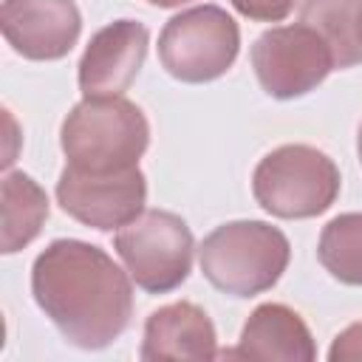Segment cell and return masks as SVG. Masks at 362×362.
Returning a JSON list of instances; mask_svg holds the SVG:
<instances>
[{
	"mask_svg": "<svg viewBox=\"0 0 362 362\" xmlns=\"http://www.w3.org/2000/svg\"><path fill=\"white\" fill-rule=\"evenodd\" d=\"M317 257L334 280L362 286V212H342L331 218L322 226Z\"/></svg>",
	"mask_w": 362,
	"mask_h": 362,
	"instance_id": "cell-15",
	"label": "cell"
},
{
	"mask_svg": "<svg viewBox=\"0 0 362 362\" xmlns=\"http://www.w3.org/2000/svg\"><path fill=\"white\" fill-rule=\"evenodd\" d=\"M45 189L25 173H6L3 178V255L25 249L48 218Z\"/></svg>",
	"mask_w": 362,
	"mask_h": 362,
	"instance_id": "cell-13",
	"label": "cell"
},
{
	"mask_svg": "<svg viewBox=\"0 0 362 362\" xmlns=\"http://www.w3.org/2000/svg\"><path fill=\"white\" fill-rule=\"evenodd\" d=\"M240 51V28L229 11L215 3L192 6L170 17L158 34V59L164 71L187 85L223 76Z\"/></svg>",
	"mask_w": 362,
	"mask_h": 362,
	"instance_id": "cell-5",
	"label": "cell"
},
{
	"mask_svg": "<svg viewBox=\"0 0 362 362\" xmlns=\"http://www.w3.org/2000/svg\"><path fill=\"white\" fill-rule=\"evenodd\" d=\"M150 144V124L124 96H85L59 127V147L82 173H122L139 167Z\"/></svg>",
	"mask_w": 362,
	"mask_h": 362,
	"instance_id": "cell-2",
	"label": "cell"
},
{
	"mask_svg": "<svg viewBox=\"0 0 362 362\" xmlns=\"http://www.w3.org/2000/svg\"><path fill=\"white\" fill-rule=\"evenodd\" d=\"M252 68L272 99L305 96L337 71L328 42L305 23L263 31L252 45Z\"/></svg>",
	"mask_w": 362,
	"mask_h": 362,
	"instance_id": "cell-7",
	"label": "cell"
},
{
	"mask_svg": "<svg viewBox=\"0 0 362 362\" xmlns=\"http://www.w3.org/2000/svg\"><path fill=\"white\" fill-rule=\"evenodd\" d=\"M113 249L141 291L167 294L189 277L195 240L181 215L144 209L113 235Z\"/></svg>",
	"mask_w": 362,
	"mask_h": 362,
	"instance_id": "cell-6",
	"label": "cell"
},
{
	"mask_svg": "<svg viewBox=\"0 0 362 362\" xmlns=\"http://www.w3.org/2000/svg\"><path fill=\"white\" fill-rule=\"evenodd\" d=\"M229 3L238 14L255 23H280L300 6V0H229Z\"/></svg>",
	"mask_w": 362,
	"mask_h": 362,
	"instance_id": "cell-16",
	"label": "cell"
},
{
	"mask_svg": "<svg viewBox=\"0 0 362 362\" xmlns=\"http://www.w3.org/2000/svg\"><path fill=\"white\" fill-rule=\"evenodd\" d=\"M359 14L362 0H305L300 8V23L311 25L328 42L337 71L362 62Z\"/></svg>",
	"mask_w": 362,
	"mask_h": 362,
	"instance_id": "cell-14",
	"label": "cell"
},
{
	"mask_svg": "<svg viewBox=\"0 0 362 362\" xmlns=\"http://www.w3.org/2000/svg\"><path fill=\"white\" fill-rule=\"evenodd\" d=\"M31 294L57 331L82 351L113 345L133 317L127 269L102 246L76 238H57L34 257Z\"/></svg>",
	"mask_w": 362,
	"mask_h": 362,
	"instance_id": "cell-1",
	"label": "cell"
},
{
	"mask_svg": "<svg viewBox=\"0 0 362 362\" xmlns=\"http://www.w3.org/2000/svg\"><path fill=\"white\" fill-rule=\"evenodd\" d=\"M291 260L288 238L266 221H229L198 246L204 277L229 297H255L277 286Z\"/></svg>",
	"mask_w": 362,
	"mask_h": 362,
	"instance_id": "cell-3",
	"label": "cell"
},
{
	"mask_svg": "<svg viewBox=\"0 0 362 362\" xmlns=\"http://www.w3.org/2000/svg\"><path fill=\"white\" fill-rule=\"evenodd\" d=\"M359 37H362V14H359Z\"/></svg>",
	"mask_w": 362,
	"mask_h": 362,
	"instance_id": "cell-20",
	"label": "cell"
},
{
	"mask_svg": "<svg viewBox=\"0 0 362 362\" xmlns=\"http://www.w3.org/2000/svg\"><path fill=\"white\" fill-rule=\"evenodd\" d=\"M139 356L144 362L158 359H215L218 337L209 314L189 303H170L156 308L144 322V339Z\"/></svg>",
	"mask_w": 362,
	"mask_h": 362,
	"instance_id": "cell-11",
	"label": "cell"
},
{
	"mask_svg": "<svg viewBox=\"0 0 362 362\" xmlns=\"http://www.w3.org/2000/svg\"><path fill=\"white\" fill-rule=\"evenodd\" d=\"M57 204L79 223L113 232L144 212L147 178L139 167L122 173H82L65 164L57 181Z\"/></svg>",
	"mask_w": 362,
	"mask_h": 362,
	"instance_id": "cell-8",
	"label": "cell"
},
{
	"mask_svg": "<svg viewBox=\"0 0 362 362\" xmlns=\"http://www.w3.org/2000/svg\"><path fill=\"white\" fill-rule=\"evenodd\" d=\"M356 156L362 161V122H359V130H356Z\"/></svg>",
	"mask_w": 362,
	"mask_h": 362,
	"instance_id": "cell-19",
	"label": "cell"
},
{
	"mask_svg": "<svg viewBox=\"0 0 362 362\" xmlns=\"http://www.w3.org/2000/svg\"><path fill=\"white\" fill-rule=\"evenodd\" d=\"M0 28L20 57L54 62L76 45L82 14L74 0H3Z\"/></svg>",
	"mask_w": 362,
	"mask_h": 362,
	"instance_id": "cell-9",
	"label": "cell"
},
{
	"mask_svg": "<svg viewBox=\"0 0 362 362\" xmlns=\"http://www.w3.org/2000/svg\"><path fill=\"white\" fill-rule=\"evenodd\" d=\"M331 362H348V359H362V322H351L345 331H339L328 348Z\"/></svg>",
	"mask_w": 362,
	"mask_h": 362,
	"instance_id": "cell-17",
	"label": "cell"
},
{
	"mask_svg": "<svg viewBox=\"0 0 362 362\" xmlns=\"http://www.w3.org/2000/svg\"><path fill=\"white\" fill-rule=\"evenodd\" d=\"M334 158L311 144H283L266 153L252 173L255 201L274 218L303 221L334 206L339 195Z\"/></svg>",
	"mask_w": 362,
	"mask_h": 362,
	"instance_id": "cell-4",
	"label": "cell"
},
{
	"mask_svg": "<svg viewBox=\"0 0 362 362\" xmlns=\"http://www.w3.org/2000/svg\"><path fill=\"white\" fill-rule=\"evenodd\" d=\"M218 356L311 362V359H317V345H314V337H311L305 320L294 308H288L283 303H263L243 322L238 348L221 351Z\"/></svg>",
	"mask_w": 362,
	"mask_h": 362,
	"instance_id": "cell-12",
	"label": "cell"
},
{
	"mask_svg": "<svg viewBox=\"0 0 362 362\" xmlns=\"http://www.w3.org/2000/svg\"><path fill=\"white\" fill-rule=\"evenodd\" d=\"M150 6H158V8H175V6H184L189 0H147Z\"/></svg>",
	"mask_w": 362,
	"mask_h": 362,
	"instance_id": "cell-18",
	"label": "cell"
},
{
	"mask_svg": "<svg viewBox=\"0 0 362 362\" xmlns=\"http://www.w3.org/2000/svg\"><path fill=\"white\" fill-rule=\"evenodd\" d=\"M150 34L139 20H113L99 28L79 59V90L85 96H122L139 76Z\"/></svg>",
	"mask_w": 362,
	"mask_h": 362,
	"instance_id": "cell-10",
	"label": "cell"
}]
</instances>
